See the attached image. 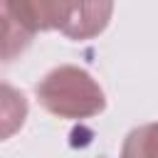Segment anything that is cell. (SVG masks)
Returning <instances> with one entry per match:
<instances>
[{
  "instance_id": "2",
  "label": "cell",
  "mask_w": 158,
  "mask_h": 158,
  "mask_svg": "<svg viewBox=\"0 0 158 158\" xmlns=\"http://www.w3.org/2000/svg\"><path fill=\"white\" fill-rule=\"evenodd\" d=\"M40 104L59 118H89L104 111L106 96L99 81L81 67L59 64L37 84Z\"/></svg>"
},
{
  "instance_id": "1",
  "label": "cell",
  "mask_w": 158,
  "mask_h": 158,
  "mask_svg": "<svg viewBox=\"0 0 158 158\" xmlns=\"http://www.w3.org/2000/svg\"><path fill=\"white\" fill-rule=\"evenodd\" d=\"M114 12L111 2H57V0H10L2 17L22 27L27 35L40 30H59L72 40L99 35Z\"/></svg>"
},
{
  "instance_id": "3",
  "label": "cell",
  "mask_w": 158,
  "mask_h": 158,
  "mask_svg": "<svg viewBox=\"0 0 158 158\" xmlns=\"http://www.w3.org/2000/svg\"><path fill=\"white\" fill-rule=\"evenodd\" d=\"M121 158H158V121L128 131L121 146Z\"/></svg>"
}]
</instances>
